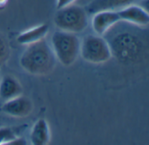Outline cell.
Returning <instances> with one entry per match:
<instances>
[{"mask_svg": "<svg viewBox=\"0 0 149 145\" xmlns=\"http://www.w3.org/2000/svg\"><path fill=\"white\" fill-rule=\"evenodd\" d=\"M112 57L124 65H134L141 61L146 53V45L140 35L132 31H120L106 39Z\"/></svg>", "mask_w": 149, "mask_h": 145, "instance_id": "1", "label": "cell"}, {"mask_svg": "<svg viewBox=\"0 0 149 145\" xmlns=\"http://www.w3.org/2000/svg\"><path fill=\"white\" fill-rule=\"evenodd\" d=\"M21 67L32 75H46L52 72L56 58L48 42L43 39L26 46L19 60Z\"/></svg>", "mask_w": 149, "mask_h": 145, "instance_id": "2", "label": "cell"}, {"mask_svg": "<svg viewBox=\"0 0 149 145\" xmlns=\"http://www.w3.org/2000/svg\"><path fill=\"white\" fill-rule=\"evenodd\" d=\"M51 47L57 60L63 66H72L79 56L80 40L75 33L57 31L52 34Z\"/></svg>", "mask_w": 149, "mask_h": 145, "instance_id": "3", "label": "cell"}, {"mask_svg": "<svg viewBox=\"0 0 149 145\" xmlns=\"http://www.w3.org/2000/svg\"><path fill=\"white\" fill-rule=\"evenodd\" d=\"M79 55L91 64L100 65L107 62L112 58V53L107 40L98 34H88L80 41Z\"/></svg>", "mask_w": 149, "mask_h": 145, "instance_id": "4", "label": "cell"}, {"mask_svg": "<svg viewBox=\"0 0 149 145\" xmlns=\"http://www.w3.org/2000/svg\"><path fill=\"white\" fill-rule=\"evenodd\" d=\"M54 24L60 31L79 33L88 25V14L84 8L72 4L58 10L54 16Z\"/></svg>", "mask_w": 149, "mask_h": 145, "instance_id": "5", "label": "cell"}, {"mask_svg": "<svg viewBox=\"0 0 149 145\" xmlns=\"http://www.w3.org/2000/svg\"><path fill=\"white\" fill-rule=\"evenodd\" d=\"M33 109L31 101L22 95L16 96L12 99L4 101L1 107V110L3 114L12 117H26Z\"/></svg>", "mask_w": 149, "mask_h": 145, "instance_id": "6", "label": "cell"}, {"mask_svg": "<svg viewBox=\"0 0 149 145\" xmlns=\"http://www.w3.org/2000/svg\"><path fill=\"white\" fill-rule=\"evenodd\" d=\"M120 22L118 11H103L93 14L92 27L98 35H106L115 25Z\"/></svg>", "mask_w": 149, "mask_h": 145, "instance_id": "7", "label": "cell"}, {"mask_svg": "<svg viewBox=\"0 0 149 145\" xmlns=\"http://www.w3.org/2000/svg\"><path fill=\"white\" fill-rule=\"evenodd\" d=\"M118 13L121 22H127L140 27H147L148 25L149 14L143 7L133 4L118 10Z\"/></svg>", "mask_w": 149, "mask_h": 145, "instance_id": "8", "label": "cell"}, {"mask_svg": "<svg viewBox=\"0 0 149 145\" xmlns=\"http://www.w3.org/2000/svg\"><path fill=\"white\" fill-rule=\"evenodd\" d=\"M137 0H93L86 7L87 14L93 15L103 11H118L134 4Z\"/></svg>", "mask_w": 149, "mask_h": 145, "instance_id": "9", "label": "cell"}, {"mask_svg": "<svg viewBox=\"0 0 149 145\" xmlns=\"http://www.w3.org/2000/svg\"><path fill=\"white\" fill-rule=\"evenodd\" d=\"M51 140V131L48 123L45 119L38 120L30 133V141L33 145H46Z\"/></svg>", "mask_w": 149, "mask_h": 145, "instance_id": "10", "label": "cell"}, {"mask_svg": "<svg viewBox=\"0 0 149 145\" xmlns=\"http://www.w3.org/2000/svg\"><path fill=\"white\" fill-rule=\"evenodd\" d=\"M48 32H49L48 25L42 24L38 26L25 30L24 32H22L17 35L16 39L17 42L19 43L20 45L28 46L45 39Z\"/></svg>", "mask_w": 149, "mask_h": 145, "instance_id": "11", "label": "cell"}, {"mask_svg": "<svg viewBox=\"0 0 149 145\" xmlns=\"http://www.w3.org/2000/svg\"><path fill=\"white\" fill-rule=\"evenodd\" d=\"M22 91L19 81L11 75H5L0 81V98L3 101L22 95Z\"/></svg>", "mask_w": 149, "mask_h": 145, "instance_id": "12", "label": "cell"}, {"mask_svg": "<svg viewBox=\"0 0 149 145\" xmlns=\"http://www.w3.org/2000/svg\"><path fill=\"white\" fill-rule=\"evenodd\" d=\"M20 128L0 127V144H6L10 140L17 137V134Z\"/></svg>", "mask_w": 149, "mask_h": 145, "instance_id": "13", "label": "cell"}, {"mask_svg": "<svg viewBox=\"0 0 149 145\" xmlns=\"http://www.w3.org/2000/svg\"><path fill=\"white\" fill-rule=\"evenodd\" d=\"M9 46L5 39L0 34V67L6 61L9 56Z\"/></svg>", "mask_w": 149, "mask_h": 145, "instance_id": "14", "label": "cell"}, {"mask_svg": "<svg viewBox=\"0 0 149 145\" xmlns=\"http://www.w3.org/2000/svg\"><path fill=\"white\" fill-rule=\"evenodd\" d=\"M74 2H76V0H57L56 7L58 10L62 9V8H65L66 6L73 4Z\"/></svg>", "mask_w": 149, "mask_h": 145, "instance_id": "15", "label": "cell"}, {"mask_svg": "<svg viewBox=\"0 0 149 145\" xmlns=\"http://www.w3.org/2000/svg\"><path fill=\"white\" fill-rule=\"evenodd\" d=\"M24 144H26V141L24 140V139H23V138H21V137H14L13 139H11V140H10L6 145H24Z\"/></svg>", "mask_w": 149, "mask_h": 145, "instance_id": "16", "label": "cell"}, {"mask_svg": "<svg viewBox=\"0 0 149 145\" xmlns=\"http://www.w3.org/2000/svg\"><path fill=\"white\" fill-rule=\"evenodd\" d=\"M6 2H7V0H0V7L3 6L6 4Z\"/></svg>", "mask_w": 149, "mask_h": 145, "instance_id": "17", "label": "cell"}, {"mask_svg": "<svg viewBox=\"0 0 149 145\" xmlns=\"http://www.w3.org/2000/svg\"><path fill=\"white\" fill-rule=\"evenodd\" d=\"M3 125V119H2V117H1V116H0V127Z\"/></svg>", "mask_w": 149, "mask_h": 145, "instance_id": "18", "label": "cell"}]
</instances>
